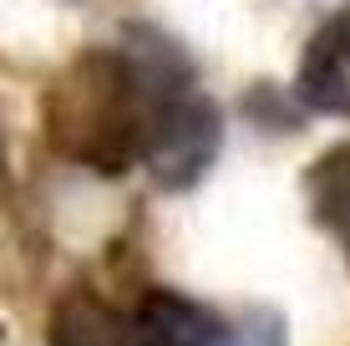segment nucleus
Segmentation results:
<instances>
[{
  "label": "nucleus",
  "instance_id": "f257e3e1",
  "mask_svg": "<svg viewBox=\"0 0 350 346\" xmlns=\"http://www.w3.org/2000/svg\"><path fill=\"white\" fill-rule=\"evenodd\" d=\"M158 102L163 97L148 92L127 51H96L81 66H71L46 117H51V138L62 143V153H77L112 173L142 158Z\"/></svg>",
  "mask_w": 350,
  "mask_h": 346
},
{
  "label": "nucleus",
  "instance_id": "f03ea898",
  "mask_svg": "<svg viewBox=\"0 0 350 346\" xmlns=\"http://www.w3.org/2000/svg\"><path fill=\"white\" fill-rule=\"evenodd\" d=\"M219 143H224L219 107L198 97V92H178V97H163L158 112H152L142 163L152 169V178L163 188H188L219 158Z\"/></svg>",
  "mask_w": 350,
  "mask_h": 346
},
{
  "label": "nucleus",
  "instance_id": "7ed1b4c3",
  "mask_svg": "<svg viewBox=\"0 0 350 346\" xmlns=\"http://www.w3.org/2000/svg\"><path fill=\"white\" fill-rule=\"evenodd\" d=\"M295 97L310 112L350 117V10H335L305 41L295 71Z\"/></svg>",
  "mask_w": 350,
  "mask_h": 346
},
{
  "label": "nucleus",
  "instance_id": "20e7f679",
  "mask_svg": "<svg viewBox=\"0 0 350 346\" xmlns=\"http://www.w3.org/2000/svg\"><path fill=\"white\" fill-rule=\"evenodd\" d=\"M228 321L178 291H148L127 316V346H228Z\"/></svg>",
  "mask_w": 350,
  "mask_h": 346
},
{
  "label": "nucleus",
  "instance_id": "39448f33",
  "mask_svg": "<svg viewBox=\"0 0 350 346\" xmlns=\"http://www.w3.org/2000/svg\"><path fill=\"white\" fill-rule=\"evenodd\" d=\"M305 188H310L315 219L325 224V234H330V240L345 249V260H350V143L325 153L315 169L305 173Z\"/></svg>",
  "mask_w": 350,
  "mask_h": 346
},
{
  "label": "nucleus",
  "instance_id": "423d86ee",
  "mask_svg": "<svg viewBox=\"0 0 350 346\" xmlns=\"http://www.w3.org/2000/svg\"><path fill=\"white\" fill-rule=\"evenodd\" d=\"M51 346H127V326L92 291H66L51 311Z\"/></svg>",
  "mask_w": 350,
  "mask_h": 346
}]
</instances>
